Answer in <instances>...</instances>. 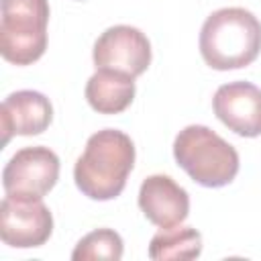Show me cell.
I'll use <instances>...</instances> for the list:
<instances>
[{"mask_svg": "<svg viewBox=\"0 0 261 261\" xmlns=\"http://www.w3.org/2000/svg\"><path fill=\"white\" fill-rule=\"evenodd\" d=\"M133 165L135 145L130 137L116 128H104L88 139L75 161L73 179L84 196L106 202L122 194Z\"/></svg>", "mask_w": 261, "mask_h": 261, "instance_id": "6da1fadb", "label": "cell"}, {"mask_svg": "<svg viewBox=\"0 0 261 261\" xmlns=\"http://www.w3.org/2000/svg\"><path fill=\"white\" fill-rule=\"evenodd\" d=\"M261 53V22L245 8L214 10L200 31V55L212 69H241Z\"/></svg>", "mask_w": 261, "mask_h": 261, "instance_id": "7a4b0ae2", "label": "cell"}, {"mask_svg": "<svg viewBox=\"0 0 261 261\" xmlns=\"http://www.w3.org/2000/svg\"><path fill=\"white\" fill-rule=\"evenodd\" d=\"M173 157L196 184L206 188H222L239 173L237 149L204 124H190L177 133Z\"/></svg>", "mask_w": 261, "mask_h": 261, "instance_id": "3957f363", "label": "cell"}, {"mask_svg": "<svg viewBox=\"0 0 261 261\" xmlns=\"http://www.w3.org/2000/svg\"><path fill=\"white\" fill-rule=\"evenodd\" d=\"M47 0H0V53L8 63L31 65L47 49Z\"/></svg>", "mask_w": 261, "mask_h": 261, "instance_id": "277c9868", "label": "cell"}, {"mask_svg": "<svg viewBox=\"0 0 261 261\" xmlns=\"http://www.w3.org/2000/svg\"><path fill=\"white\" fill-rule=\"evenodd\" d=\"M59 179V157L49 147H24L2 169V186L8 196L43 200Z\"/></svg>", "mask_w": 261, "mask_h": 261, "instance_id": "5b68a950", "label": "cell"}, {"mask_svg": "<svg viewBox=\"0 0 261 261\" xmlns=\"http://www.w3.org/2000/svg\"><path fill=\"white\" fill-rule=\"evenodd\" d=\"M53 232L51 210L43 200L4 196L0 204V239L14 249H33L49 241Z\"/></svg>", "mask_w": 261, "mask_h": 261, "instance_id": "8992f818", "label": "cell"}, {"mask_svg": "<svg viewBox=\"0 0 261 261\" xmlns=\"http://www.w3.org/2000/svg\"><path fill=\"white\" fill-rule=\"evenodd\" d=\"M92 59L96 69H116L137 77L145 73L151 63V43L139 29L116 24L96 39Z\"/></svg>", "mask_w": 261, "mask_h": 261, "instance_id": "52a82bcc", "label": "cell"}, {"mask_svg": "<svg viewBox=\"0 0 261 261\" xmlns=\"http://www.w3.org/2000/svg\"><path fill=\"white\" fill-rule=\"evenodd\" d=\"M212 108L218 120L239 137L261 135V90L251 82L222 84L214 98Z\"/></svg>", "mask_w": 261, "mask_h": 261, "instance_id": "ba28073f", "label": "cell"}, {"mask_svg": "<svg viewBox=\"0 0 261 261\" xmlns=\"http://www.w3.org/2000/svg\"><path fill=\"white\" fill-rule=\"evenodd\" d=\"M139 208L149 222L159 228L179 226L190 214V196L169 175L155 173L143 179Z\"/></svg>", "mask_w": 261, "mask_h": 261, "instance_id": "9c48e42d", "label": "cell"}, {"mask_svg": "<svg viewBox=\"0 0 261 261\" xmlns=\"http://www.w3.org/2000/svg\"><path fill=\"white\" fill-rule=\"evenodd\" d=\"M2 120V145L10 141V137H31L41 135L49 128L53 120V106L49 98L35 90H18L4 98L0 108Z\"/></svg>", "mask_w": 261, "mask_h": 261, "instance_id": "30bf717a", "label": "cell"}, {"mask_svg": "<svg viewBox=\"0 0 261 261\" xmlns=\"http://www.w3.org/2000/svg\"><path fill=\"white\" fill-rule=\"evenodd\" d=\"M135 77L116 69H98L86 84V100L100 114H118L135 100Z\"/></svg>", "mask_w": 261, "mask_h": 261, "instance_id": "8fae6325", "label": "cell"}, {"mask_svg": "<svg viewBox=\"0 0 261 261\" xmlns=\"http://www.w3.org/2000/svg\"><path fill=\"white\" fill-rule=\"evenodd\" d=\"M202 253V234L192 226L163 228L149 243V257L155 261L196 259Z\"/></svg>", "mask_w": 261, "mask_h": 261, "instance_id": "7c38bea8", "label": "cell"}, {"mask_svg": "<svg viewBox=\"0 0 261 261\" xmlns=\"http://www.w3.org/2000/svg\"><path fill=\"white\" fill-rule=\"evenodd\" d=\"M124 253L122 239L112 228H96L77 241L71 259L73 261H90V259H108L118 261Z\"/></svg>", "mask_w": 261, "mask_h": 261, "instance_id": "4fadbf2b", "label": "cell"}]
</instances>
